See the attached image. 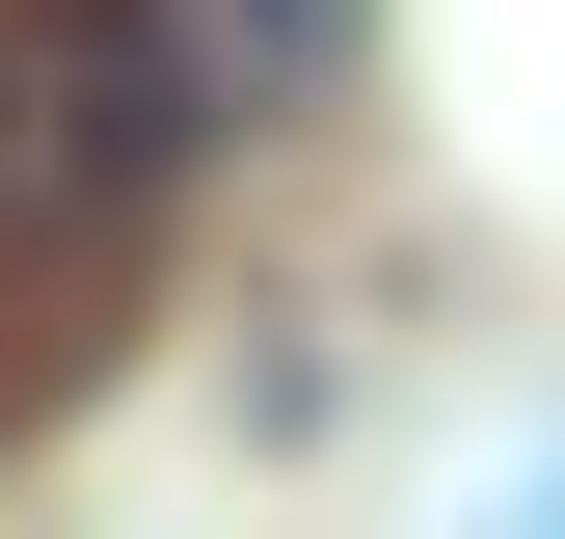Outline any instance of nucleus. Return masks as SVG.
Instances as JSON below:
<instances>
[{"mask_svg":"<svg viewBox=\"0 0 565 539\" xmlns=\"http://www.w3.org/2000/svg\"><path fill=\"white\" fill-rule=\"evenodd\" d=\"M216 162L162 0H0V270H108L162 189Z\"/></svg>","mask_w":565,"mask_h":539,"instance_id":"obj_1","label":"nucleus"},{"mask_svg":"<svg viewBox=\"0 0 565 539\" xmlns=\"http://www.w3.org/2000/svg\"><path fill=\"white\" fill-rule=\"evenodd\" d=\"M162 54H189V108H216V135H269V108H323L350 0H162Z\"/></svg>","mask_w":565,"mask_h":539,"instance_id":"obj_2","label":"nucleus"}]
</instances>
